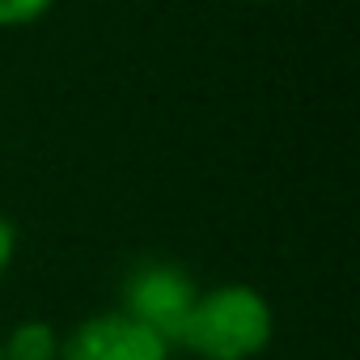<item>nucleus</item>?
I'll return each mask as SVG.
<instances>
[{
  "label": "nucleus",
  "instance_id": "nucleus-5",
  "mask_svg": "<svg viewBox=\"0 0 360 360\" xmlns=\"http://www.w3.org/2000/svg\"><path fill=\"white\" fill-rule=\"evenodd\" d=\"M51 5H56V0H0V26H30Z\"/></svg>",
  "mask_w": 360,
  "mask_h": 360
},
{
  "label": "nucleus",
  "instance_id": "nucleus-2",
  "mask_svg": "<svg viewBox=\"0 0 360 360\" xmlns=\"http://www.w3.org/2000/svg\"><path fill=\"white\" fill-rule=\"evenodd\" d=\"M195 280L165 259H144L140 267L127 271L123 280V314L148 326L161 343H178L187 326V314L195 305Z\"/></svg>",
  "mask_w": 360,
  "mask_h": 360
},
{
  "label": "nucleus",
  "instance_id": "nucleus-7",
  "mask_svg": "<svg viewBox=\"0 0 360 360\" xmlns=\"http://www.w3.org/2000/svg\"><path fill=\"white\" fill-rule=\"evenodd\" d=\"M255 5H271V0H255Z\"/></svg>",
  "mask_w": 360,
  "mask_h": 360
},
{
  "label": "nucleus",
  "instance_id": "nucleus-6",
  "mask_svg": "<svg viewBox=\"0 0 360 360\" xmlns=\"http://www.w3.org/2000/svg\"><path fill=\"white\" fill-rule=\"evenodd\" d=\"M13 250H18V233H13V225L0 217V276L9 271V263H13Z\"/></svg>",
  "mask_w": 360,
  "mask_h": 360
},
{
  "label": "nucleus",
  "instance_id": "nucleus-3",
  "mask_svg": "<svg viewBox=\"0 0 360 360\" xmlns=\"http://www.w3.org/2000/svg\"><path fill=\"white\" fill-rule=\"evenodd\" d=\"M60 360H169V343H161L148 326L115 309L85 318L60 343Z\"/></svg>",
  "mask_w": 360,
  "mask_h": 360
},
{
  "label": "nucleus",
  "instance_id": "nucleus-1",
  "mask_svg": "<svg viewBox=\"0 0 360 360\" xmlns=\"http://www.w3.org/2000/svg\"><path fill=\"white\" fill-rule=\"evenodd\" d=\"M276 318L259 288L250 284H221L200 292L178 347H191L200 360H255L271 343Z\"/></svg>",
  "mask_w": 360,
  "mask_h": 360
},
{
  "label": "nucleus",
  "instance_id": "nucleus-4",
  "mask_svg": "<svg viewBox=\"0 0 360 360\" xmlns=\"http://www.w3.org/2000/svg\"><path fill=\"white\" fill-rule=\"evenodd\" d=\"M0 356L5 360H60V335L43 318H30L13 326V335L0 343Z\"/></svg>",
  "mask_w": 360,
  "mask_h": 360
},
{
  "label": "nucleus",
  "instance_id": "nucleus-8",
  "mask_svg": "<svg viewBox=\"0 0 360 360\" xmlns=\"http://www.w3.org/2000/svg\"><path fill=\"white\" fill-rule=\"evenodd\" d=\"M0 360H5V356H0Z\"/></svg>",
  "mask_w": 360,
  "mask_h": 360
}]
</instances>
